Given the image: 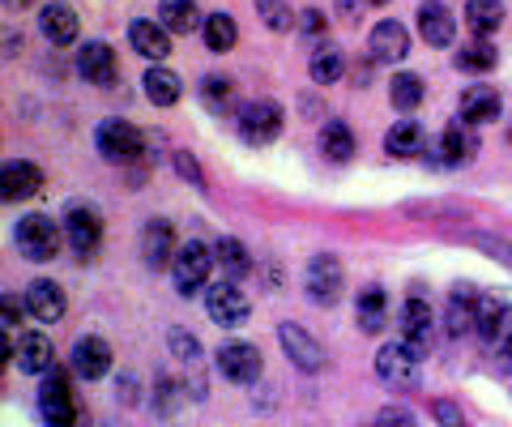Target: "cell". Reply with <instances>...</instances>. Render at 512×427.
Segmentation results:
<instances>
[{"instance_id": "obj_34", "label": "cell", "mask_w": 512, "mask_h": 427, "mask_svg": "<svg viewBox=\"0 0 512 427\" xmlns=\"http://www.w3.org/2000/svg\"><path fill=\"white\" fill-rule=\"evenodd\" d=\"M201 103H205V112L210 116H231L235 112V82L231 77H201Z\"/></svg>"}, {"instance_id": "obj_47", "label": "cell", "mask_w": 512, "mask_h": 427, "mask_svg": "<svg viewBox=\"0 0 512 427\" xmlns=\"http://www.w3.org/2000/svg\"><path fill=\"white\" fill-rule=\"evenodd\" d=\"M299 30H303L308 39H320V35L329 30V18H325L320 9H303V13H299Z\"/></svg>"}, {"instance_id": "obj_29", "label": "cell", "mask_w": 512, "mask_h": 427, "mask_svg": "<svg viewBox=\"0 0 512 427\" xmlns=\"http://www.w3.org/2000/svg\"><path fill=\"white\" fill-rule=\"evenodd\" d=\"M141 86H146V99L154 107H175L184 99V82H180V73L167 69V65H154L146 69V77H141Z\"/></svg>"}, {"instance_id": "obj_51", "label": "cell", "mask_w": 512, "mask_h": 427, "mask_svg": "<svg viewBox=\"0 0 512 427\" xmlns=\"http://www.w3.org/2000/svg\"><path fill=\"white\" fill-rule=\"evenodd\" d=\"M508 141H512V124H508Z\"/></svg>"}, {"instance_id": "obj_22", "label": "cell", "mask_w": 512, "mask_h": 427, "mask_svg": "<svg viewBox=\"0 0 512 427\" xmlns=\"http://www.w3.org/2000/svg\"><path fill=\"white\" fill-rule=\"evenodd\" d=\"M39 188H43V171L35 163H26V158H9L0 167V193H5V201H30L39 197Z\"/></svg>"}, {"instance_id": "obj_3", "label": "cell", "mask_w": 512, "mask_h": 427, "mask_svg": "<svg viewBox=\"0 0 512 427\" xmlns=\"http://www.w3.org/2000/svg\"><path fill=\"white\" fill-rule=\"evenodd\" d=\"M210 270H214V252L205 248L201 240H188V244L175 248L171 282H175V291H180L184 299L210 291Z\"/></svg>"}, {"instance_id": "obj_35", "label": "cell", "mask_w": 512, "mask_h": 427, "mask_svg": "<svg viewBox=\"0 0 512 427\" xmlns=\"http://www.w3.org/2000/svg\"><path fill=\"white\" fill-rule=\"evenodd\" d=\"M320 154L333 158V163L355 158V133H350L346 120H325V129H320Z\"/></svg>"}, {"instance_id": "obj_30", "label": "cell", "mask_w": 512, "mask_h": 427, "mask_svg": "<svg viewBox=\"0 0 512 427\" xmlns=\"http://www.w3.org/2000/svg\"><path fill=\"white\" fill-rule=\"evenodd\" d=\"M158 22L171 35H192V30L205 26V13L197 9V0H158Z\"/></svg>"}, {"instance_id": "obj_49", "label": "cell", "mask_w": 512, "mask_h": 427, "mask_svg": "<svg viewBox=\"0 0 512 427\" xmlns=\"http://www.w3.org/2000/svg\"><path fill=\"white\" fill-rule=\"evenodd\" d=\"M5 9H26V0H5Z\"/></svg>"}, {"instance_id": "obj_28", "label": "cell", "mask_w": 512, "mask_h": 427, "mask_svg": "<svg viewBox=\"0 0 512 427\" xmlns=\"http://www.w3.org/2000/svg\"><path fill=\"white\" fill-rule=\"evenodd\" d=\"M389 295H384V287H363L359 291V299H355V321H359V329L363 334H380L384 325H389Z\"/></svg>"}, {"instance_id": "obj_36", "label": "cell", "mask_w": 512, "mask_h": 427, "mask_svg": "<svg viewBox=\"0 0 512 427\" xmlns=\"http://www.w3.org/2000/svg\"><path fill=\"white\" fill-rule=\"evenodd\" d=\"M201 35H205V47H210V52H231V47L239 43V26H235V18L227 9H218V13H205Z\"/></svg>"}, {"instance_id": "obj_6", "label": "cell", "mask_w": 512, "mask_h": 427, "mask_svg": "<svg viewBox=\"0 0 512 427\" xmlns=\"http://www.w3.org/2000/svg\"><path fill=\"white\" fill-rule=\"evenodd\" d=\"M94 146H99L107 163H137V158L146 154V133L128 120H103L99 129H94Z\"/></svg>"}, {"instance_id": "obj_32", "label": "cell", "mask_w": 512, "mask_h": 427, "mask_svg": "<svg viewBox=\"0 0 512 427\" xmlns=\"http://www.w3.org/2000/svg\"><path fill=\"white\" fill-rule=\"evenodd\" d=\"M423 146H427V133L419 120H397L384 133V154H393V158H414V154H423Z\"/></svg>"}, {"instance_id": "obj_38", "label": "cell", "mask_w": 512, "mask_h": 427, "mask_svg": "<svg viewBox=\"0 0 512 427\" xmlns=\"http://www.w3.org/2000/svg\"><path fill=\"white\" fill-rule=\"evenodd\" d=\"M453 60H457V69H461V73H491V69H495V60H500V52H495V43L474 39V43L461 47Z\"/></svg>"}, {"instance_id": "obj_17", "label": "cell", "mask_w": 512, "mask_h": 427, "mask_svg": "<svg viewBox=\"0 0 512 427\" xmlns=\"http://www.w3.org/2000/svg\"><path fill=\"white\" fill-rule=\"evenodd\" d=\"M69 363H73V372L82 376V381H103V376L111 372V346L103 338H77L73 342V351H69Z\"/></svg>"}, {"instance_id": "obj_4", "label": "cell", "mask_w": 512, "mask_h": 427, "mask_svg": "<svg viewBox=\"0 0 512 427\" xmlns=\"http://www.w3.org/2000/svg\"><path fill=\"white\" fill-rule=\"evenodd\" d=\"M282 124H286V112L274 99H252L235 112V129L244 146H269V141H278Z\"/></svg>"}, {"instance_id": "obj_33", "label": "cell", "mask_w": 512, "mask_h": 427, "mask_svg": "<svg viewBox=\"0 0 512 427\" xmlns=\"http://www.w3.org/2000/svg\"><path fill=\"white\" fill-rule=\"evenodd\" d=\"M466 26L474 39H491L504 26V0H466Z\"/></svg>"}, {"instance_id": "obj_39", "label": "cell", "mask_w": 512, "mask_h": 427, "mask_svg": "<svg viewBox=\"0 0 512 427\" xmlns=\"http://www.w3.org/2000/svg\"><path fill=\"white\" fill-rule=\"evenodd\" d=\"M184 402H188V385L171 381V376H158V381H154V410H158V415L171 419Z\"/></svg>"}, {"instance_id": "obj_45", "label": "cell", "mask_w": 512, "mask_h": 427, "mask_svg": "<svg viewBox=\"0 0 512 427\" xmlns=\"http://www.w3.org/2000/svg\"><path fill=\"white\" fill-rule=\"evenodd\" d=\"M431 419H436L440 427H466V415H461V406H457V402H448V398H436V402H431Z\"/></svg>"}, {"instance_id": "obj_5", "label": "cell", "mask_w": 512, "mask_h": 427, "mask_svg": "<svg viewBox=\"0 0 512 427\" xmlns=\"http://www.w3.org/2000/svg\"><path fill=\"white\" fill-rule=\"evenodd\" d=\"M376 376L389 389H419V376H423V355L406 346L402 338L397 342H384L376 351Z\"/></svg>"}, {"instance_id": "obj_31", "label": "cell", "mask_w": 512, "mask_h": 427, "mask_svg": "<svg viewBox=\"0 0 512 427\" xmlns=\"http://www.w3.org/2000/svg\"><path fill=\"white\" fill-rule=\"evenodd\" d=\"M346 73V56L338 43H316L312 56H308V77L316 86H333L338 77Z\"/></svg>"}, {"instance_id": "obj_24", "label": "cell", "mask_w": 512, "mask_h": 427, "mask_svg": "<svg viewBox=\"0 0 512 427\" xmlns=\"http://www.w3.org/2000/svg\"><path fill=\"white\" fill-rule=\"evenodd\" d=\"M457 112H461V120L478 129V124H491V120L504 116V99H500V90L495 86H466L461 90Z\"/></svg>"}, {"instance_id": "obj_26", "label": "cell", "mask_w": 512, "mask_h": 427, "mask_svg": "<svg viewBox=\"0 0 512 427\" xmlns=\"http://www.w3.org/2000/svg\"><path fill=\"white\" fill-rule=\"evenodd\" d=\"M478 287H470V282H457L453 295H448V312H444V325L448 334L461 338V334H474V308H478Z\"/></svg>"}, {"instance_id": "obj_16", "label": "cell", "mask_w": 512, "mask_h": 427, "mask_svg": "<svg viewBox=\"0 0 512 427\" xmlns=\"http://www.w3.org/2000/svg\"><path fill=\"white\" fill-rule=\"evenodd\" d=\"M397 325H402V342L414 346L423 359H427V346H431V304L423 295H410L402 312H397Z\"/></svg>"}, {"instance_id": "obj_48", "label": "cell", "mask_w": 512, "mask_h": 427, "mask_svg": "<svg viewBox=\"0 0 512 427\" xmlns=\"http://www.w3.org/2000/svg\"><path fill=\"white\" fill-rule=\"evenodd\" d=\"M0 316H5V329L13 334V329L22 325V308H18V299H13V295H5V299H0Z\"/></svg>"}, {"instance_id": "obj_2", "label": "cell", "mask_w": 512, "mask_h": 427, "mask_svg": "<svg viewBox=\"0 0 512 427\" xmlns=\"http://www.w3.org/2000/svg\"><path fill=\"white\" fill-rule=\"evenodd\" d=\"M64 244L73 248L77 261H90L103 244V214L94 201H69L64 205Z\"/></svg>"}, {"instance_id": "obj_37", "label": "cell", "mask_w": 512, "mask_h": 427, "mask_svg": "<svg viewBox=\"0 0 512 427\" xmlns=\"http://www.w3.org/2000/svg\"><path fill=\"white\" fill-rule=\"evenodd\" d=\"M423 77L419 73H393V82H389V103L397 107V112H414V107L423 103Z\"/></svg>"}, {"instance_id": "obj_14", "label": "cell", "mask_w": 512, "mask_h": 427, "mask_svg": "<svg viewBox=\"0 0 512 427\" xmlns=\"http://www.w3.org/2000/svg\"><path fill=\"white\" fill-rule=\"evenodd\" d=\"M367 52H372L376 65H397V60L410 56V30H406L402 22L384 18V22L372 30V39H367Z\"/></svg>"}, {"instance_id": "obj_44", "label": "cell", "mask_w": 512, "mask_h": 427, "mask_svg": "<svg viewBox=\"0 0 512 427\" xmlns=\"http://www.w3.org/2000/svg\"><path fill=\"white\" fill-rule=\"evenodd\" d=\"M466 240L474 244V248H483V252H491L495 261H504L508 270H512V244L508 240H495V235H466Z\"/></svg>"}, {"instance_id": "obj_40", "label": "cell", "mask_w": 512, "mask_h": 427, "mask_svg": "<svg viewBox=\"0 0 512 427\" xmlns=\"http://www.w3.org/2000/svg\"><path fill=\"white\" fill-rule=\"evenodd\" d=\"M256 18H261L269 30H291V26H299V18L291 13V0H256Z\"/></svg>"}, {"instance_id": "obj_21", "label": "cell", "mask_w": 512, "mask_h": 427, "mask_svg": "<svg viewBox=\"0 0 512 427\" xmlns=\"http://www.w3.org/2000/svg\"><path fill=\"white\" fill-rule=\"evenodd\" d=\"M64 308H69V299H64V287H60V282H52V278H35V282L26 287V312L35 316V321L56 325L60 316H64Z\"/></svg>"}, {"instance_id": "obj_50", "label": "cell", "mask_w": 512, "mask_h": 427, "mask_svg": "<svg viewBox=\"0 0 512 427\" xmlns=\"http://www.w3.org/2000/svg\"><path fill=\"white\" fill-rule=\"evenodd\" d=\"M367 5H389V0H367Z\"/></svg>"}, {"instance_id": "obj_19", "label": "cell", "mask_w": 512, "mask_h": 427, "mask_svg": "<svg viewBox=\"0 0 512 427\" xmlns=\"http://www.w3.org/2000/svg\"><path fill=\"white\" fill-rule=\"evenodd\" d=\"M128 43H133L137 56L154 60V65H163V60L171 56V30L158 18H137L133 26H128Z\"/></svg>"}, {"instance_id": "obj_23", "label": "cell", "mask_w": 512, "mask_h": 427, "mask_svg": "<svg viewBox=\"0 0 512 427\" xmlns=\"http://www.w3.org/2000/svg\"><path fill=\"white\" fill-rule=\"evenodd\" d=\"M478 129L474 124H466V120H453L448 129L440 133V154H444V167H466V163H474V154H478Z\"/></svg>"}, {"instance_id": "obj_8", "label": "cell", "mask_w": 512, "mask_h": 427, "mask_svg": "<svg viewBox=\"0 0 512 427\" xmlns=\"http://www.w3.org/2000/svg\"><path fill=\"white\" fill-rule=\"evenodd\" d=\"M39 415L47 427H77L82 410H77V398H73V385L64 372H47L43 385H39Z\"/></svg>"}, {"instance_id": "obj_43", "label": "cell", "mask_w": 512, "mask_h": 427, "mask_svg": "<svg viewBox=\"0 0 512 427\" xmlns=\"http://www.w3.org/2000/svg\"><path fill=\"white\" fill-rule=\"evenodd\" d=\"M372 423H376V427H419V419H414V410H410V406H402V402L384 406Z\"/></svg>"}, {"instance_id": "obj_7", "label": "cell", "mask_w": 512, "mask_h": 427, "mask_svg": "<svg viewBox=\"0 0 512 427\" xmlns=\"http://www.w3.org/2000/svg\"><path fill=\"white\" fill-rule=\"evenodd\" d=\"M303 291H308L312 304L320 308H333L346 291V270L338 257H329V252H316L308 261V270H303Z\"/></svg>"}, {"instance_id": "obj_9", "label": "cell", "mask_w": 512, "mask_h": 427, "mask_svg": "<svg viewBox=\"0 0 512 427\" xmlns=\"http://www.w3.org/2000/svg\"><path fill=\"white\" fill-rule=\"evenodd\" d=\"M205 312H210V321L222 325V329H239V325H248V316H252V304H248V295L239 291V282H210V291H205Z\"/></svg>"}, {"instance_id": "obj_42", "label": "cell", "mask_w": 512, "mask_h": 427, "mask_svg": "<svg viewBox=\"0 0 512 427\" xmlns=\"http://www.w3.org/2000/svg\"><path fill=\"white\" fill-rule=\"evenodd\" d=\"M171 163H175V171L192 184V188H205V171H201V163H197V154H188V150H175L171 154Z\"/></svg>"}, {"instance_id": "obj_46", "label": "cell", "mask_w": 512, "mask_h": 427, "mask_svg": "<svg viewBox=\"0 0 512 427\" xmlns=\"http://www.w3.org/2000/svg\"><path fill=\"white\" fill-rule=\"evenodd\" d=\"M495 351V372H504V376H512V321H508V329L500 334V342L491 346Z\"/></svg>"}, {"instance_id": "obj_20", "label": "cell", "mask_w": 512, "mask_h": 427, "mask_svg": "<svg viewBox=\"0 0 512 427\" xmlns=\"http://www.w3.org/2000/svg\"><path fill=\"white\" fill-rule=\"evenodd\" d=\"M175 231L167 218H150L146 231H141V257H146V265L158 274V270H171V261H175Z\"/></svg>"}, {"instance_id": "obj_11", "label": "cell", "mask_w": 512, "mask_h": 427, "mask_svg": "<svg viewBox=\"0 0 512 427\" xmlns=\"http://www.w3.org/2000/svg\"><path fill=\"white\" fill-rule=\"evenodd\" d=\"M214 363H218V372L227 376L231 385H256V381H261V372H265L261 351H256L252 342H239V338L235 342H222Z\"/></svg>"}, {"instance_id": "obj_15", "label": "cell", "mask_w": 512, "mask_h": 427, "mask_svg": "<svg viewBox=\"0 0 512 427\" xmlns=\"http://www.w3.org/2000/svg\"><path fill=\"white\" fill-rule=\"evenodd\" d=\"M414 18H419V35H423L427 47H453L457 18H453V9L448 5H440V0H423Z\"/></svg>"}, {"instance_id": "obj_41", "label": "cell", "mask_w": 512, "mask_h": 427, "mask_svg": "<svg viewBox=\"0 0 512 427\" xmlns=\"http://www.w3.org/2000/svg\"><path fill=\"white\" fill-rule=\"evenodd\" d=\"M167 346H171V355L184 363V368H197L201 363V342H197V334H188V329H167Z\"/></svg>"}, {"instance_id": "obj_12", "label": "cell", "mask_w": 512, "mask_h": 427, "mask_svg": "<svg viewBox=\"0 0 512 427\" xmlns=\"http://www.w3.org/2000/svg\"><path fill=\"white\" fill-rule=\"evenodd\" d=\"M13 363H18V372H26V376L56 372V346H52V338L39 334V329H26V334L18 338V346H13Z\"/></svg>"}, {"instance_id": "obj_1", "label": "cell", "mask_w": 512, "mask_h": 427, "mask_svg": "<svg viewBox=\"0 0 512 427\" xmlns=\"http://www.w3.org/2000/svg\"><path fill=\"white\" fill-rule=\"evenodd\" d=\"M13 244H18V252L26 261H52L60 244H64V223H56L52 214H26L18 218V227H13Z\"/></svg>"}, {"instance_id": "obj_10", "label": "cell", "mask_w": 512, "mask_h": 427, "mask_svg": "<svg viewBox=\"0 0 512 427\" xmlns=\"http://www.w3.org/2000/svg\"><path fill=\"white\" fill-rule=\"evenodd\" d=\"M278 346H282V355L295 363V368L303 376H316V372H325V346H320L308 329L295 325V321H282L278 325Z\"/></svg>"}, {"instance_id": "obj_52", "label": "cell", "mask_w": 512, "mask_h": 427, "mask_svg": "<svg viewBox=\"0 0 512 427\" xmlns=\"http://www.w3.org/2000/svg\"><path fill=\"white\" fill-rule=\"evenodd\" d=\"M367 427H376V423H367Z\"/></svg>"}, {"instance_id": "obj_13", "label": "cell", "mask_w": 512, "mask_h": 427, "mask_svg": "<svg viewBox=\"0 0 512 427\" xmlns=\"http://www.w3.org/2000/svg\"><path fill=\"white\" fill-rule=\"evenodd\" d=\"M77 73H82L90 86H116V77H120L116 52H111L103 39L82 43V47H77Z\"/></svg>"}, {"instance_id": "obj_25", "label": "cell", "mask_w": 512, "mask_h": 427, "mask_svg": "<svg viewBox=\"0 0 512 427\" xmlns=\"http://www.w3.org/2000/svg\"><path fill=\"white\" fill-rule=\"evenodd\" d=\"M512 321V304L500 295H478V308H474V334L483 338L487 346L500 342V334L508 329Z\"/></svg>"}, {"instance_id": "obj_27", "label": "cell", "mask_w": 512, "mask_h": 427, "mask_svg": "<svg viewBox=\"0 0 512 427\" xmlns=\"http://www.w3.org/2000/svg\"><path fill=\"white\" fill-rule=\"evenodd\" d=\"M214 265L222 270V278H227V282H244L256 270L252 252L244 248V240H235V235H222V240L214 244Z\"/></svg>"}, {"instance_id": "obj_18", "label": "cell", "mask_w": 512, "mask_h": 427, "mask_svg": "<svg viewBox=\"0 0 512 427\" xmlns=\"http://www.w3.org/2000/svg\"><path fill=\"white\" fill-rule=\"evenodd\" d=\"M39 30H43V39L52 43V47H73L82 22H77V9H73V5H64V0H52V5L39 9Z\"/></svg>"}]
</instances>
